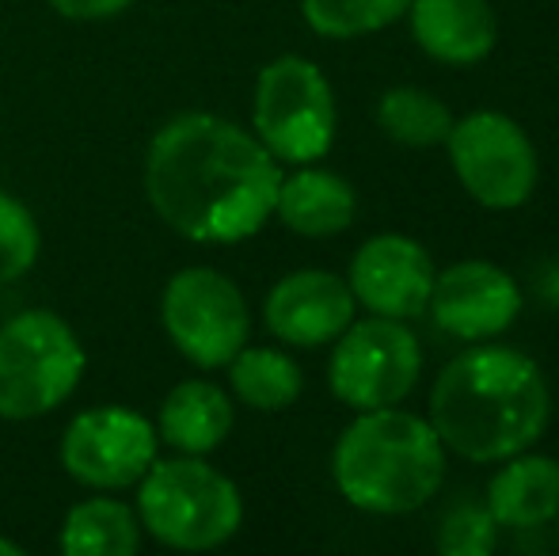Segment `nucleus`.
<instances>
[{
    "label": "nucleus",
    "instance_id": "f257e3e1",
    "mask_svg": "<svg viewBox=\"0 0 559 556\" xmlns=\"http://www.w3.org/2000/svg\"><path fill=\"white\" fill-rule=\"evenodd\" d=\"M282 168L266 145L222 115H176L145 156V194L168 229L194 245H236L274 217Z\"/></svg>",
    "mask_w": 559,
    "mask_h": 556
},
{
    "label": "nucleus",
    "instance_id": "f03ea898",
    "mask_svg": "<svg viewBox=\"0 0 559 556\" xmlns=\"http://www.w3.org/2000/svg\"><path fill=\"white\" fill-rule=\"evenodd\" d=\"M430 427L445 453L499 465L540 442L552 419V389L537 358L502 343H476L449 358L430 389Z\"/></svg>",
    "mask_w": 559,
    "mask_h": 556
},
{
    "label": "nucleus",
    "instance_id": "7ed1b4c3",
    "mask_svg": "<svg viewBox=\"0 0 559 556\" xmlns=\"http://www.w3.org/2000/svg\"><path fill=\"white\" fill-rule=\"evenodd\" d=\"M338 496L366 514H412L442 492L445 446L427 416L389 404L354 412L332 450Z\"/></svg>",
    "mask_w": 559,
    "mask_h": 556
},
{
    "label": "nucleus",
    "instance_id": "20e7f679",
    "mask_svg": "<svg viewBox=\"0 0 559 556\" xmlns=\"http://www.w3.org/2000/svg\"><path fill=\"white\" fill-rule=\"evenodd\" d=\"M138 522L168 549H217L240 530L243 499L222 469L199 453H179L153 461L138 481Z\"/></svg>",
    "mask_w": 559,
    "mask_h": 556
},
{
    "label": "nucleus",
    "instance_id": "39448f33",
    "mask_svg": "<svg viewBox=\"0 0 559 556\" xmlns=\"http://www.w3.org/2000/svg\"><path fill=\"white\" fill-rule=\"evenodd\" d=\"M84 366L88 355L58 312H15L0 328V419L50 416L81 386Z\"/></svg>",
    "mask_w": 559,
    "mask_h": 556
},
{
    "label": "nucleus",
    "instance_id": "423d86ee",
    "mask_svg": "<svg viewBox=\"0 0 559 556\" xmlns=\"http://www.w3.org/2000/svg\"><path fill=\"white\" fill-rule=\"evenodd\" d=\"M251 130L278 164L324 161L338 130L335 92L324 69L301 54H282L259 69Z\"/></svg>",
    "mask_w": 559,
    "mask_h": 556
},
{
    "label": "nucleus",
    "instance_id": "0eeeda50",
    "mask_svg": "<svg viewBox=\"0 0 559 556\" xmlns=\"http://www.w3.org/2000/svg\"><path fill=\"white\" fill-rule=\"evenodd\" d=\"M423 374V347L407 320L361 317L332 340L328 386L350 412L404 404Z\"/></svg>",
    "mask_w": 559,
    "mask_h": 556
},
{
    "label": "nucleus",
    "instance_id": "6e6552de",
    "mask_svg": "<svg viewBox=\"0 0 559 556\" xmlns=\"http://www.w3.org/2000/svg\"><path fill=\"white\" fill-rule=\"evenodd\" d=\"M445 153L468 199L484 210H518L537 191V145L522 122L502 111H472L453 119Z\"/></svg>",
    "mask_w": 559,
    "mask_h": 556
},
{
    "label": "nucleus",
    "instance_id": "1a4fd4ad",
    "mask_svg": "<svg viewBox=\"0 0 559 556\" xmlns=\"http://www.w3.org/2000/svg\"><path fill=\"white\" fill-rule=\"evenodd\" d=\"M160 320L179 355L202 370L228 366L251 335L248 297L214 268L176 271L164 286Z\"/></svg>",
    "mask_w": 559,
    "mask_h": 556
},
{
    "label": "nucleus",
    "instance_id": "9d476101",
    "mask_svg": "<svg viewBox=\"0 0 559 556\" xmlns=\"http://www.w3.org/2000/svg\"><path fill=\"white\" fill-rule=\"evenodd\" d=\"M156 423L122 404L81 412L61 435V465L76 484L96 492L130 488L156 461Z\"/></svg>",
    "mask_w": 559,
    "mask_h": 556
},
{
    "label": "nucleus",
    "instance_id": "9b49d317",
    "mask_svg": "<svg viewBox=\"0 0 559 556\" xmlns=\"http://www.w3.org/2000/svg\"><path fill=\"white\" fill-rule=\"evenodd\" d=\"M522 286L491 260H461L435 275L427 312L445 335L484 343L514 328L522 317Z\"/></svg>",
    "mask_w": 559,
    "mask_h": 556
},
{
    "label": "nucleus",
    "instance_id": "f8f14e48",
    "mask_svg": "<svg viewBox=\"0 0 559 556\" xmlns=\"http://www.w3.org/2000/svg\"><path fill=\"white\" fill-rule=\"evenodd\" d=\"M435 275V260L415 237L377 233L354 252L346 286H350L354 301L373 317L415 320L427 312Z\"/></svg>",
    "mask_w": 559,
    "mask_h": 556
},
{
    "label": "nucleus",
    "instance_id": "ddd939ff",
    "mask_svg": "<svg viewBox=\"0 0 559 556\" xmlns=\"http://www.w3.org/2000/svg\"><path fill=\"white\" fill-rule=\"evenodd\" d=\"M354 309L358 301H354L346 279L309 268L274 282L263 301V320L266 332L278 343L312 351L332 343L354 320Z\"/></svg>",
    "mask_w": 559,
    "mask_h": 556
},
{
    "label": "nucleus",
    "instance_id": "4468645a",
    "mask_svg": "<svg viewBox=\"0 0 559 556\" xmlns=\"http://www.w3.org/2000/svg\"><path fill=\"white\" fill-rule=\"evenodd\" d=\"M404 15L415 46L442 66H479L499 43V15L491 0H412Z\"/></svg>",
    "mask_w": 559,
    "mask_h": 556
},
{
    "label": "nucleus",
    "instance_id": "2eb2a0df",
    "mask_svg": "<svg viewBox=\"0 0 559 556\" xmlns=\"http://www.w3.org/2000/svg\"><path fill=\"white\" fill-rule=\"evenodd\" d=\"M487 511L499 527L537 530L559 514V461L552 453L530 450L499 461L487 481Z\"/></svg>",
    "mask_w": 559,
    "mask_h": 556
},
{
    "label": "nucleus",
    "instance_id": "dca6fc26",
    "mask_svg": "<svg viewBox=\"0 0 559 556\" xmlns=\"http://www.w3.org/2000/svg\"><path fill=\"white\" fill-rule=\"evenodd\" d=\"M274 214L297 237H335L350 229L358 214V194L335 171L317 164H294V171L278 184Z\"/></svg>",
    "mask_w": 559,
    "mask_h": 556
},
{
    "label": "nucleus",
    "instance_id": "f3484780",
    "mask_svg": "<svg viewBox=\"0 0 559 556\" xmlns=\"http://www.w3.org/2000/svg\"><path fill=\"white\" fill-rule=\"evenodd\" d=\"M233 430V401L222 386L206 378H187L164 397L160 416H156V435L179 453H199L206 458L210 450L228 438Z\"/></svg>",
    "mask_w": 559,
    "mask_h": 556
},
{
    "label": "nucleus",
    "instance_id": "a211bd4d",
    "mask_svg": "<svg viewBox=\"0 0 559 556\" xmlns=\"http://www.w3.org/2000/svg\"><path fill=\"white\" fill-rule=\"evenodd\" d=\"M58 545L66 556H133L141 549L138 511L122 499L92 496L66 514Z\"/></svg>",
    "mask_w": 559,
    "mask_h": 556
},
{
    "label": "nucleus",
    "instance_id": "6ab92c4d",
    "mask_svg": "<svg viewBox=\"0 0 559 556\" xmlns=\"http://www.w3.org/2000/svg\"><path fill=\"white\" fill-rule=\"evenodd\" d=\"M228 381L240 404L255 412H286L297 404L305 389V374L286 351L278 347H248L243 343L228 363Z\"/></svg>",
    "mask_w": 559,
    "mask_h": 556
},
{
    "label": "nucleus",
    "instance_id": "aec40b11",
    "mask_svg": "<svg viewBox=\"0 0 559 556\" xmlns=\"http://www.w3.org/2000/svg\"><path fill=\"white\" fill-rule=\"evenodd\" d=\"M377 127L407 149H435L445 145L449 127H453V111L435 92L400 84V88H389L377 99Z\"/></svg>",
    "mask_w": 559,
    "mask_h": 556
},
{
    "label": "nucleus",
    "instance_id": "412c9836",
    "mask_svg": "<svg viewBox=\"0 0 559 556\" xmlns=\"http://www.w3.org/2000/svg\"><path fill=\"white\" fill-rule=\"evenodd\" d=\"M412 0H301V15L320 38H361L404 20Z\"/></svg>",
    "mask_w": 559,
    "mask_h": 556
},
{
    "label": "nucleus",
    "instance_id": "4be33fe9",
    "mask_svg": "<svg viewBox=\"0 0 559 556\" xmlns=\"http://www.w3.org/2000/svg\"><path fill=\"white\" fill-rule=\"evenodd\" d=\"M38 222L20 199L0 191V286L23 279L38 260Z\"/></svg>",
    "mask_w": 559,
    "mask_h": 556
},
{
    "label": "nucleus",
    "instance_id": "5701e85b",
    "mask_svg": "<svg viewBox=\"0 0 559 556\" xmlns=\"http://www.w3.org/2000/svg\"><path fill=\"white\" fill-rule=\"evenodd\" d=\"M499 522L476 504H453L438 522V553L445 556H491L499 545Z\"/></svg>",
    "mask_w": 559,
    "mask_h": 556
},
{
    "label": "nucleus",
    "instance_id": "b1692460",
    "mask_svg": "<svg viewBox=\"0 0 559 556\" xmlns=\"http://www.w3.org/2000/svg\"><path fill=\"white\" fill-rule=\"evenodd\" d=\"M58 15L66 20H81V23H92V20H111V15L126 12L133 0H46Z\"/></svg>",
    "mask_w": 559,
    "mask_h": 556
},
{
    "label": "nucleus",
    "instance_id": "393cba45",
    "mask_svg": "<svg viewBox=\"0 0 559 556\" xmlns=\"http://www.w3.org/2000/svg\"><path fill=\"white\" fill-rule=\"evenodd\" d=\"M0 556H23V545L8 542V537H0Z\"/></svg>",
    "mask_w": 559,
    "mask_h": 556
},
{
    "label": "nucleus",
    "instance_id": "a878e982",
    "mask_svg": "<svg viewBox=\"0 0 559 556\" xmlns=\"http://www.w3.org/2000/svg\"><path fill=\"white\" fill-rule=\"evenodd\" d=\"M556 522H559V514H556Z\"/></svg>",
    "mask_w": 559,
    "mask_h": 556
}]
</instances>
